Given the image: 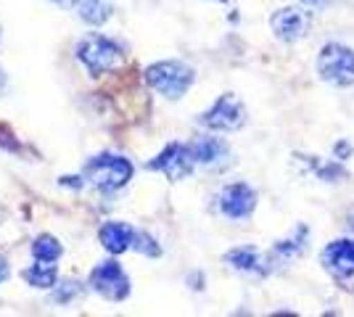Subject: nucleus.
Wrapping results in <instances>:
<instances>
[{
  "instance_id": "obj_1",
  "label": "nucleus",
  "mask_w": 354,
  "mask_h": 317,
  "mask_svg": "<svg viewBox=\"0 0 354 317\" xmlns=\"http://www.w3.org/2000/svg\"><path fill=\"white\" fill-rule=\"evenodd\" d=\"M135 166L130 159L119 156V153H95L90 156L82 166V177L88 185H93L101 193H114L122 191L127 182L133 180Z\"/></svg>"
},
{
  "instance_id": "obj_2",
  "label": "nucleus",
  "mask_w": 354,
  "mask_h": 317,
  "mask_svg": "<svg viewBox=\"0 0 354 317\" xmlns=\"http://www.w3.org/2000/svg\"><path fill=\"white\" fill-rule=\"evenodd\" d=\"M74 56H77V61L88 69L90 77H104L122 66V61H124V48L119 46L117 40L93 32V35L82 37V40L77 43Z\"/></svg>"
},
{
  "instance_id": "obj_3",
  "label": "nucleus",
  "mask_w": 354,
  "mask_h": 317,
  "mask_svg": "<svg viewBox=\"0 0 354 317\" xmlns=\"http://www.w3.org/2000/svg\"><path fill=\"white\" fill-rule=\"evenodd\" d=\"M143 79H146L151 90L164 95L167 101H180L185 93L191 90L196 72L183 61H156V64L146 66Z\"/></svg>"
},
{
  "instance_id": "obj_4",
  "label": "nucleus",
  "mask_w": 354,
  "mask_h": 317,
  "mask_svg": "<svg viewBox=\"0 0 354 317\" xmlns=\"http://www.w3.org/2000/svg\"><path fill=\"white\" fill-rule=\"evenodd\" d=\"M317 75L323 82L339 85V88L354 85V50L339 43L323 46L317 56Z\"/></svg>"
},
{
  "instance_id": "obj_5",
  "label": "nucleus",
  "mask_w": 354,
  "mask_h": 317,
  "mask_svg": "<svg viewBox=\"0 0 354 317\" xmlns=\"http://www.w3.org/2000/svg\"><path fill=\"white\" fill-rule=\"evenodd\" d=\"M88 283L98 296H104L106 302H124V299L130 296V288H133L130 286L127 272L122 270V265L114 262V259L95 265V267L90 270Z\"/></svg>"
},
{
  "instance_id": "obj_6",
  "label": "nucleus",
  "mask_w": 354,
  "mask_h": 317,
  "mask_svg": "<svg viewBox=\"0 0 354 317\" xmlns=\"http://www.w3.org/2000/svg\"><path fill=\"white\" fill-rule=\"evenodd\" d=\"M201 124L207 130H214V133H233V130H241L246 124V106L241 104V98L233 95V93H225L220 95L209 111L201 114Z\"/></svg>"
},
{
  "instance_id": "obj_7",
  "label": "nucleus",
  "mask_w": 354,
  "mask_h": 317,
  "mask_svg": "<svg viewBox=\"0 0 354 317\" xmlns=\"http://www.w3.org/2000/svg\"><path fill=\"white\" fill-rule=\"evenodd\" d=\"M193 166H196V159L191 153V143H169V146H164L159 156H153L148 162V169L162 172L164 177L172 182L185 180L193 172Z\"/></svg>"
},
{
  "instance_id": "obj_8",
  "label": "nucleus",
  "mask_w": 354,
  "mask_h": 317,
  "mask_svg": "<svg viewBox=\"0 0 354 317\" xmlns=\"http://www.w3.org/2000/svg\"><path fill=\"white\" fill-rule=\"evenodd\" d=\"M217 209L227 220H249L257 209V193L246 182H230L225 185L217 196Z\"/></svg>"
},
{
  "instance_id": "obj_9",
  "label": "nucleus",
  "mask_w": 354,
  "mask_h": 317,
  "mask_svg": "<svg viewBox=\"0 0 354 317\" xmlns=\"http://www.w3.org/2000/svg\"><path fill=\"white\" fill-rule=\"evenodd\" d=\"M270 27H272L278 40H283V43H296V40H301L310 32V14L304 8H296V6L278 8L272 14V19H270Z\"/></svg>"
},
{
  "instance_id": "obj_10",
  "label": "nucleus",
  "mask_w": 354,
  "mask_h": 317,
  "mask_svg": "<svg viewBox=\"0 0 354 317\" xmlns=\"http://www.w3.org/2000/svg\"><path fill=\"white\" fill-rule=\"evenodd\" d=\"M323 267L336 278H354V238L328 243L323 249Z\"/></svg>"
},
{
  "instance_id": "obj_11",
  "label": "nucleus",
  "mask_w": 354,
  "mask_h": 317,
  "mask_svg": "<svg viewBox=\"0 0 354 317\" xmlns=\"http://www.w3.org/2000/svg\"><path fill=\"white\" fill-rule=\"evenodd\" d=\"M225 262L238 272H246V275H267L270 272V257L262 254L259 249L254 246H238L230 249L225 254Z\"/></svg>"
},
{
  "instance_id": "obj_12",
  "label": "nucleus",
  "mask_w": 354,
  "mask_h": 317,
  "mask_svg": "<svg viewBox=\"0 0 354 317\" xmlns=\"http://www.w3.org/2000/svg\"><path fill=\"white\" fill-rule=\"evenodd\" d=\"M98 241L104 246L109 254H124L127 249H133L135 241V227L127 225V222H119V220H111V222H104L101 230H98Z\"/></svg>"
},
{
  "instance_id": "obj_13",
  "label": "nucleus",
  "mask_w": 354,
  "mask_h": 317,
  "mask_svg": "<svg viewBox=\"0 0 354 317\" xmlns=\"http://www.w3.org/2000/svg\"><path fill=\"white\" fill-rule=\"evenodd\" d=\"M191 153L193 159H196V164L220 166L230 156V148H227V143L220 140V137H198V140L191 143Z\"/></svg>"
},
{
  "instance_id": "obj_14",
  "label": "nucleus",
  "mask_w": 354,
  "mask_h": 317,
  "mask_svg": "<svg viewBox=\"0 0 354 317\" xmlns=\"http://www.w3.org/2000/svg\"><path fill=\"white\" fill-rule=\"evenodd\" d=\"M74 8H77V16L90 27H101L114 14V6L109 0H77Z\"/></svg>"
},
{
  "instance_id": "obj_15",
  "label": "nucleus",
  "mask_w": 354,
  "mask_h": 317,
  "mask_svg": "<svg viewBox=\"0 0 354 317\" xmlns=\"http://www.w3.org/2000/svg\"><path fill=\"white\" fill-rule=\"evenodd\" d=\"M21 278L32 288H53L59 283V267H56V262H40L37 259V265H30L21 272Z\"/></svg>"
},
{
  "instance_id": "obj_16",
  "label": "nucleus",
  "mask_w": 354,
  "mask_h": 317,
  "mask_svg": "<svg viewBox=\"0 0 354 317\" xmlns=\"http://www.w3.org/2000/svg\"><path fill=\"white\" fill-rule=\"evenodd\" d=\"M61 254H64V246L50 233H43V236H37L32 241V257L40 259V262H59Z\"/></svg>"
},
{
  "instance_id": "obj_17",
  "label": "nucleus",
  "mask_w": 354,
  "mask_h": 317,
  "mask_svg": "<svg viewBox=\"0 0 354 317\" xmlns=\"http://www.w3.org/2000/svg\"><path fill=\"white\" fill-rule=\"evenodd\" d=\"M307 236H310V230L304 225L296 227V233L291 238H286V241H278L275 243V249H272V257L275 259H294L296 254H301V249H304V241H307Z\"/></svg>"
},
{
  "instance_id": "obj_18",
  "label": "nucleus",
  "mask_w": 354,
  "mask_h": 317,
  "mask_svg": "<svg viewBox=\"0 0 354 317\" xmlns=\"http://www.w3.org/2000/svg\"><path fill=\"white\" fill-rule=\"evenodd\" d=\"M133 249L138 251V254H143V257H162V246H159V241L151 236V233H146V230H135V241H133Z\"/></svg>"
},
{
  "instance_id": "obj_19",
  "label": "nucleus",
  "mask_w": 354,
  "mask_h": 317,
  "mask_svg": "<svg viewBox=\"0 0 354 317\" xmlns=\"http://www.w3.org/2000/svg\"><path fill=\"white\" fill-rule=\"evenodd\" d=\"M53 302L56 304H72L74 299H80L82 296V283L80 280H61L53 286Z\"/></svg>"
},
{
  "instance_id": "obj_20",
  "label": "nucleus",
  "mask_w": 354,
  "mask_h": 317,
  "mask_svg": "<svg viewBox=\"0 0 354 317\" xmlns=\"http://www.w3.org/2000/svg\"><path fill=\"white\" fill-rule=\"evenodd\" d=\"M0 148H8V151H21V146H19V140L11 135V130H6V127H0Z\"/></svg>"
},
{
  "instance_id": "obj_21",
  "label": "nucleus",
  "mask_w": 354,
  "mask_h": 317,
  "mask_svg": "<svg viewBox=\"0 0 354 317\" xmlns=\"http://www.w3.org/2000/svg\"><path fill=\"white\" fill-rule=\"evenodd\" d=\"M59 185H64V188H72V191H80V188L85 185V177H80V175H74V177L64 175V177L59 180Z\"/></svg>"
},
{
  "instance_id": "obj_22",
  "label": "nucleus",
  "mask_w": 354,
  "mask_h": 317,
  "mask_svg": "<svg viewBox=\"0 0 354 317\" xmlns=\"http://www.w3.org/2000/svg\"><path fill=\"white\" fill-rule=\"evenodd\" d=\"M8 278H11V267H8V259L0 254V286H3V283H6Z\"/></svg>"
},
{
  "instance_id": "obj_23",
  "label": "nucleus",
  "mask_w": 354,
  "mask_h": 317,
  "mask_svg": "<svg viewBox=\"0 0 354 317\" xmlns=\"http://www.w3.org/2000/svg\"><path fill=\"white\" fill-rule=\"evenodd\" d=\"M50 3H56V6H61V8H72V6H77V0H50Z\"/></svg>"
},
{
  "instance_id": "obj_24",
  "label": "nucleus",
  "mask_w": 354,
  "mask_h": 317,
  "mask_svg": "<svg viewBox=\"0 0 354 317\" xmlns=\"http://www.w3.org/2000/svg\"><path fill=\"white\" fill-rule=\"evenodd\" d=\"M6 82H8V77H6V72H3V69H0V95H3V93H6Z\"/></svg>"
},
{
  "instance_id": "obj_25",
  "label": "nucleus",
  "mask_w": 354,
  "mask_h": 317,
  "mask_svg": "<svg viewBox=\"0 0 354 317\" xmlns=\"http://www.w3.org/2000/svg\"><path fill=\"white\" fill-rule=\"evenodd\" d=\"M304 6H325V3H330V0H301Z\"/></svg>"
},
{
  "instance_id": "obj_26",
  "label": "nucleus",
  "mask_w": 354,
  "mask_h": 317,
  "mask_svg": "<svg viewBox=\"0 0 354 317\" xmlns=\"http://www.w3.org/2000/svg\"><path fill=\"white\" fill-rule=\"evenodd\" d=\"M217 3H227V0H217Z\"/></svg>"
},
{
  "instance_id": "obj_27",
  "label": "nucleus",
  "mask_w": 354,
  "mask_h": 317,
  "mask_svg": "<svg viewBox=\"0 0 354 317\" xmlns=\"http://www.w3.org/2000/svg\"><path fill=\"white\" fill-rule=\"evenodd\" d=\"M0 214H3V211H0Z\"/></svg>"
}]
</instances>
